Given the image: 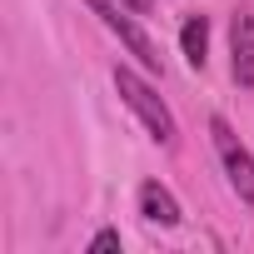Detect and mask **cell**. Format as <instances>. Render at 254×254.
Wrapping results in <instances>:
<instances>
[{"label":"cell","mask_w":254,"mask_h":254,"mask_svg":"<svg viewBox=\"0 0 254 254\" xmlns=\"http://www.w3.org/2000/svg\"><path fill=\"white\" fill-rule=\"evenodd\" d=\"M229 50H234V85L239 90H254V15L239 10L234 25H229Z\"/></svg>","instance_id":"cell-4"},{"label":"cell","mask_w":254,"mask_h":254,"mask_svg":"<svg viewBox=\"0 0 254 254\" xmlns=\"http://www.w3.org/2000/svg\"><path fill=\"white\" fill-rule=\"evenodd\" d=\"M115 90H120V100H125V105H130V110L145 120V130H150L160 145H175V115H170V105L160 100V90H155L150 80H140L135 70L115 65Z\"/></svg>","instance_id":"cell-1"},{"label":"cell","mask_w":254,"mask_h":254,"mask_svg":"<svg viewBox=\"0 0 254 254\" xmlns=\"http://www.w3.org/2000/svg\"><path fill=\"white\" fill-rule=\"evenodd\" d=\"M209 135H214V150H219V165H224L234 194L254 209V160H249V150L239 145V135L229 130V120H219V115L209 120Z\"/></svg>","instance_id":"cell-2"},{"label":"cell","mask_w":254,"mask_h":254,"mask_svg":"<svg viewBox=\"0 0 254 254\" xmlns=\"http://www.w3.org/2000/svg\"><path fill=\"white\" fill-rule=\"evenodd\" d=\"M180 50H185L190 70H204V55H209V20L204 15H190L180 25Z\"/></svg>","instance_id":"cell-6"},{"label":"cell","mask_w":254,"mask_h":254,"mask_svg":"<svg viewBox=\"0 0 254 254\" xmlns=\"http://www.w3.org/2000/svg\"><path fill=\"white\" fill-rule=\"evenodd\" d=\"M110 249H120V229H100L90 239V254H110Z\"/></svg>","instance_id":"cell-7"},{"label":"cell","mask_w":254,"mask_h":254,"mask_svg":"<svg viewBox=\"0 0 254 254\" xmlns=\"http://www.w3.org/2000/svg\"><path fill=\"white\" fill-rule=\"evenodd\" d=\"M125 5H130V10H140V15H145V10L155 5V0H125Z\"/></svg>","instance_id":"cell-8"},{"label":"cell","mask_w":254,"mask_h":254,"mask_svg":"<svg viewBox=\"0 0 254 254\" xmlns=\"http://www.w3.org/2000/svg\"><path fill=\"white\" fill-rule=\"evenodd\" d=\"M90 10H95V15H100V20H105V25H110L125 45H130V50H135V60H140L145 70H160V45H155V40H150V35H145L130 15H125L115 0H90Z\"/></svg>","instance_id":"cell-3"},{"label":"cell","mask_w":254,"mask_h":254,"mask_svg":"<svg viewBox=\"0 0 254 254\" xmlns=\"http://www.w3.org/2000/svg\"><path fill=\"white\" fill-rule=\"evenodd\" d=\"M140 214H145L150 224H160V229H175V224H180V204H175V194H170L160 180H145V185H140Z\"/></svg>","instance_id":"cell-5"}]
</instances>
